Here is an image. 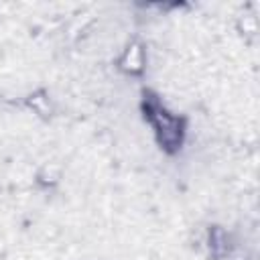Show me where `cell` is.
Wrapping results in <instances>:
<instances>
[{
	"mask_svg": "<svg viewBox=\"0 0 260 260\" xmlns=\"http://www.w3.org/2000/svg\"><path fill=\"white\" fill-rule=\"evenodd\" d=\"M26 106L37 114V116H43V118H49L51 112H53V106H51V100L45 91H35L26 98Z\"/></svg>",
	"mask_w": 260,
	"mask_h": 260,
	"instance_id": "cell-3",
	"label": "cell"
},
{
	"mask_svg": "<svg viewBox=\"0 0 260 260\" xmlns=\"http://www.w3.org/2000/svg\"><path fill=\"white\" fill-rule=\"evenodd\" d=\"M142 110H144V116H146L148 124L152 126L154 134H156L158 144L165 150H169V152L181 148L183 136H185V122H183V118L171 114L154 95H148L144 100Z\"/></svg>",
	"mask_w": 260,
	"mask_h": 260,
	"instance_id": "cell-1",
	"label": "cell"
},
{
	"mask_svg": "<svg viewBox=\"0 0 260 260\" xmlns=\"http://www.w3.org/2000/svg\"><path fill=\"white\" fill-rule=\"evenodd\" d=\"M118 67L128 73V75H140L146 67V53H144V45L140 41H130L120 59H118Z\"/></svg>",
	"mask_w": 260,
	"mask_h": 260,
	"instance_id": "cell-2",
	"label": "cell"
}]
</instances>
